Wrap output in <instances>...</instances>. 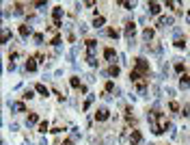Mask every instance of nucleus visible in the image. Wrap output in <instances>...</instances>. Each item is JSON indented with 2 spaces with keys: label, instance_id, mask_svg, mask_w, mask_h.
<instances>
[{
  "label": "nucleus",
  "instance_id": "nucleus-1",
  "mask_svg": "<svg viewBox=\"0 0 190 145\" xmlns=\"http://www.w3.org/2000/svg\"><path fill=\"white\" fill-rule=\"evenodd\" d=\"M134 65H136V72H138V74H149V63H147L142 56L134 61Z\"/></svg>",
  "mask_w": 190,
  "mask_h": 145
},
{
  "label": "nucleus",
  "instance_id": "nucleus-2",
  "mask_svg": "<svg viewBox=\"0 0 190 145\" xmlns=\"http://www.w3.org/2000/svg\"><path fill=\"white\" fill-rule=\"evenodd\" d=\"M52 15H54V28H63V22H61V17H63V9H61V7H54Z\"/></svg>",
  "mask_w": 190,
  "mask_h": 145
},
{
  "label": "nucleus",
  "instance_id": "nucleus-3",
  "mask_svg": "<svg viewBox=\"0 0 190 145\" xmlns=\"http://www.w3.org/2000/svg\"><path fill=\"white\" fill-rule=\"evenodd\" d=\"M108 117H110V110H108L106 106H102V108L95 110V119H97V121H106Z\"/></svg>",
  "mask_w": 190,
  "mask_h": 145
},
{
  "label": "nucleus",
  "instance_id": "nucleus-4",
  "mask_svg": "<svg viewBox=\"0 0 190 145\" xmlns=\"http://www.w3.org/2000/svg\"><path fill=\"white\" fill-rule=\"evenodd\" d=\"M134 33H136V24H134V22L125 24V30H123V35L128 37V41H132V39H134Z\"/></svg>",
  "mask_w": 190,
  "mask_h": 145
},
{
  "label": "nucleus",
  "instance_id": "nucleus-5",
  "mask_svg": "<svg viewBox=\"0 0 190 145\" xmlns=\"http://www.w3.org/2000/svg\"><path fill=\"white\" fill-rule=\"evenodd\" d=\"M141 143H142L141 130H132V134H130V145H141Z\"/></svg>",
  "mask_w": 190,
  "mask_h": 145
},
{
  "label": "nucleus",
  "instance_id": "nucleus-6",
  "mask_svg": "<svg viewBox=\"0 0 190 145\" xmlns=\"http://www.w3.org/2000/svg\"><path fill=\"white\" fill-rule=\"evenodd\" d=\"M104 58H106L108 63H112V65H115V58H117V52H115V48H106V50H104Z\"/></svg>",
  "mask_w": 190,
  "mask_h": 145
},
{
  "label": "nucleus",
  "instance_id": "nucleus-7",
  "mask_svg": "<svg viewBox=\"0 0 190 145\" xmlns=\"http://www.w3.org/2000/svg\"><path fill=\"white\" fill-rule=\"evenodd\" d=\"M179 87L182 89H190V74H182L179 76Z\"/></svg>",
  "mask_w": 190,
  "mask_h": 145
},
{
  "label": "nucleus",
  "instance_id": "nucleus-8",
  "mask_svg": "<svg viewBox=\"0 0 190 145\" xmlns=\"http://www.w3.org/2000/svg\"><path fill=\"white\" fill-rule=\"evenodd\" d=\"M166 26H173V17H160L158 20V28H166Z\"/></svg>",
  "mask_w": 190,
  "mask_h": 145
},
{
  "label": "nucleus",
  "instance_id": "nucleus-9",
  "mask_svg": "<svg viewBox=\"0 0 190 145\" xmlns=\"http://www.w3.org/2000/svg\"><path fill=\"white\" fill-rule=\"evenodd\" d=\"M147 7H149V13H151V15H158V13L162 11V7H160L158 2H149Z\"/></svg>",
  "mask_w": 190,
  "mask_h": 145
},
{
  "label": "nucleus",
  "instance_id": "nucleus-10",
  "mask_svg": "<svg viewBox=\"0 0 190 145\" xmlns=\"http://www.w3.org/2000/svg\"><path fill=\"white\" fill-rule=\"evenodd\" d=\"M20 35H22V39H28V35H33V28L26 24V26H20Z\"/></svg>",
  "mask_w": 190,
  "mask_h": 145
},
{
  "label": "nucleus",
  "instance_id": "nucleus-11",
  "mask_svg": "<svg viewBox=\"0 0 190 145\" xmlns=\"http://www.w3.org/2000/svg\"><path fill=\"white\" fill-rule=\"evenodd\" d=\"M24 69H26V72H35V69H37V58H28L26 65H24Z\"/></svg>",
  "mask_w": 190,
  "mask_h": 145
},
{
  "label": "nucleus",
  "instance_id": "nucleus-12",
  "mask_svg": "<svg viewBox=\"0 0 190 145\" xmlns=\"http://www.w3.org/2000/svg\"><path fill=\"white\" fill-rule=\"evenodd\" d=\"M153 35H156V33H153V28H145V30H142V39H145V41H151V39H153Z\"/></svg>",
  "mask_w": 190,
  "mask_h": 145
},
{
  "label": "nucleus",
  "instance_id": "nucleus-13",
  "mask_svg": "<svg viewBox=\"0 0 190 145\" xmlns=\"http://www.w3.org/2000/svg\"><path fill=\"white\" fill-rule=\"evenodd\" d=\"M11 108H13L15 113H24V110H26V106H24L22 102H11Z\"/></svg>",
  "mask_w": 190,
  "mask_h": 145
},
{
  "label": "nucleus",
  "instance_id": "nucleus-14",
  "mask_svg": "<svg viewBox=\"0 0 190 145\" xmlns=\"http://www.w3.org/2000/svg\"><path fill=\"white\" fill-rule=\"evenodd\" d=\"M87 50H89V54H95V50H97V41H95V39H89V41H87Z\"/></svg>",
  "mask_w": 190,
  "mask_h": 145
},
{
  "label": "nucleus",
  "instance_id": "nucleus-15",
  "mask_svg": "<svg viewBox=\"0 0 190 145\" xmlns=\"http://www.w3.org/2000/svg\"><path fill=\"white\" fill-rule=\"evenodd\" d=\"M13 15H17V17H20V15H24V4H20V2H17V4H13Z\"/></svg>",
  "mask_w": 190,
  "mask_h": 145
},
{
  "label": "nucleus",
  "instance_id": "nucleus-16",
  "mask_svg": "<svg viewBox=\"0 0 190 145\" xmlns=\"http://www.w3.org/2000/svg\"><path fill=\"white\" fill-rule=\"evenodd\" d=\"M37 121H39V117H37V113H30V115H28V119H26V126H35Z\"/></svg>",
  "mask_w": 190,
  "mask_h": 145
},
{
  "label": "nucleus",
  "instance_id": "nucleus-17",
  "mask_svg": "<svg viewBox=\"0 0 190 145\" xmlns=\"http://www.w3.org/2000/svg\"><path fill=\"white\" fill-rule=\"evenodd\" d=\"M93 100H95L93 93H87V102H84V106H82V108H84V110H89V108H91V104H93Z\"/></svg>",
  "mask_w": 190,
  "mask_h": 145
},
{
  "label": "nucleus",
  "instance_id": "nucleus-18",
  "mask_svg": "<svg viewBox=\"0 0 190 145\" xmlns=\"http://www.w3.org/2000/svg\"><path fill=\"white\" fill-rule=\"evenodd\" d=\"M87 63H89L91 67H97V63H99V61H97V56H95V54H87Z\"/></svg>",
  "mask_w": 190,
  "mask_h": 145
},
{
  "label": "nucleus",
  "instance_id": "nucleus-19",
  "mask_svg": "<svg viewBox=\"0 0 190 145\" xmlns=\"http://www.w3.org/2000/svg\"><path fill=\"white\" fill-rule=\"evenodd\" d=\"M136 91L145 96V91H147V82H145V80H138V82H136Z\"/></svg>",
  "mask_w": 190,
  "mask_h": 145
},
{
  "label": "nucleus",
  "instance_id": "nucleus-20",
  "mask_svg": "<svg viewBox=\"0 0 190 145\" xmlns=\"http://www.w3.org/2000/svg\"><path fill=\"white\" fill-rule=\"evenodd\" d=\"M130 80H132V82H138V80H142V76L136 69H132V72H130Z\"/></svg>",
  "mask_w": 190,
  "mask_h": 145
},
{
  "label": "nucleus",
  "instance_id": "nucleus-21",
  "mask_svg": "<svg viewBox=\"0 0 190 145\" xmlns=\"http://www.w3.org/2000/svg\"><path fill=\"white\" fill-rule=\"evenodd\" d=\"M93 26L95 28H102V26H104V17H102V15H97V17L93 20Z\"/></svg>",
  "mask_w": 190,
  "mask_h": 145
},
{
  "label": "nucleus",
  "instance_id": "nucleus-22",
  "mask_svg": "<svg viewBox=\"0 0 190 145\" xmlns=\"http://www.w3.org/2000/svg\"><path fill=\"white\" fill-rule=\"evenodd\" d=\"M48 130H50V124H48V121H41V124H39V132H41V134H46Z\"/></svg>",
  "mask_w": 190,
  "mask_h": 145
},
{
  "label": "nucleus",
  "instance_id": "nucleus-23",
  "mask_svg": "<svg viewBox=\"0 0 190 145\" xmlns=\"http://www.w3.org/2000/svg\"><path fill=\"white\" fill-rule=\"evenodd\" d=\"M9 37H11L9 28H2V44H9Z\"/></svg>",
  "mask_w": 190,
  "mask_h": 145
},
{
  "label": "nucleus",
  "instance_id": "nucleus-24",
  "mask_svg": "<svg viewBox=\"0 0 190 145\" xmlns=\"http://www.w3.org/2000/svg\"><path fill=\"white\" fill-rule=\"evenodd\" d=\"M184 69H186V67H184V63H182V61H177V63H175V72H177V74H186Z\"/></svg>",
  "mask_w": 190,
  "mask_h": 145
},
{
  "label": "nucleus",
  "instance_id": "nucleus-25",
  "mask_svg": "<svg viewBox=\"0 0 190 145\" xmlns=\"http://www.w3.org/2000/svg\"><path fill=\"white\" fill-rule=\"evenodd\" d=\"M115 89H117V87H115V82H112V80H108V82H106V93H115Z\"/></svg>",
  "mask_w": 190,
  "mask_h": 145
},
{
  "label": "nucleus",
  "instance_id": "nucleus-26",
  "mask_svg": "<svg viewBox=\"0 0 190 145\" xmlns=\"http://www.w3.org/2000/svg\"><path fill=\"white\" fill-rule=\"evenodd\" d=\"M35 89H37V93H41V96H46V97H48V89H46V85H37Z\"/></svg>",
  "mask_w": 190,
  "mask_h": 145
},
{
  "label": "nucleus",
  "instance_id": "nucleus-27",
  "mask_svg": "<svg viewBox=\"0 0 190 145\" xmlns=\"http://www.w3.org/2000/svg\"><path fill=\"white\" fill-rule=\"evenodd\" d=\"M108 76H115V78H117V76H119V67H117V65H112V67L108 69Z\"/></svg>",
  "mask_w": 190,
  "mask_h": 145
},
{
  "label": "nucleus",
  "instance_id": "nucleus-28",
  "mask_svg": "<svg viewBox=\"0 0 190 145\" xmlns=\"http://www.w3.org/2000/svg\"><path fill=\"white\" fill-rule=\"evenodd\" d=\"M80 139V130L78 128H71V141H78Z\"/></svg>",
  "mask_w": 190,
  "mask_h": 145
},
{
  "label": "nucleus",
  "instance_id": "nucleus-29",
  "mask_svg": "<svg viewBox=\"0 0 190 145\" xmlns=\"http://www.w3.org/2000/svg\"><path fill=\"white\" fill-rule=\"evenodd\" d=\"M173 46H175V48H186V41H184V39H175V41H173Z\"/></svg>",
  "mask_w": 190,
  "mask_h": 145
},
{
  "label": "nucleus",
  "instance_id": "nucleus-30",
  "mask_svg": "<svg viewBox=\"0 0 190 145\" xmlns=\"http://www.w3.org/2000/svg\"><path fill=\"white\" fill-rule=\"evenodd\" d=\"M33 39H35V44H37V46H41V44H43V35H41V33H37Z\"/></svg>",
  "mask_w": 190,
  "mask_h": 145
},
{
  "label": "nucleus",
  "instance_id": "nucleus-31",
  "mask_svg": "<svg viewBox=\"0 0 190 145\" xmlns=\"http://www.w3.org/2000/svg\"><path fill=\"white\" fill-rule=\"evenodd\" d=\"M71 87H74V89H78V91H80V87H82V85H80V80H78L76 76L71 78Z\"/></svg>",
  "mask_w": 190,
  "mask_h": 145
},
{
  "label": "nucleus",
  "instance_id": "nucleus-32",
  "mask_svg": "<svg viewBox=\"0 0 190 145\" xmlns=\"http://www.w3.org/2000/svg\"><path fill=\"white\" fill-rule=\"evenodd\" d=\"M24 100H33V97H35V93H33V91H30V89H26V91H24Z\"/></svg>",
  "mask_w": 190,
  "mask_h": 145
},
{
  "label": "nucleus",
  "instance_id": "nucleus-33",
  "mask_svg": "<svg viewBox=\"0 0 190 145\" xmlns=\"http://www.w3.org/2000/svg\"><path fill=\"white\" fill-rule=\"evenodd\" d=\"M119 4H121L123 9H134V7H136V2H119Z\"/></svg>",
  "mask_w": 190,
  "mask_h": 145
},
{
  "label": "nucleus",
  "instance_id": "nucleus-34",
  "mask_svg": "<svg viewBox=\"0 0 190 145\" xmlns=\"http://www.w3.org/2000/svg\"><path fill=\"white\" fill-rule=\"evenodd\" d=\"M173 37H175V39H182V28L175 26V28H173Z\"/></svg>",
  "mask_w": 190,
  "mask_h": 145
},
{
  "label": "nucleus",
  "instance_id": "nucleus-35",
  "mask_svg": "<svg viewBox=\"0 0 190 145\" xmlns=\"http://www.w3.org/2000/svg\"><path fill=\"white\" fill-rule=\"evenodd\" d=\"M182 113H184V117H190V104H184Z\"/></svg>",
  "mask_w": 190,
  "mask_h": 145
},
{
  "label": "nucleus",
  "instance_id": "nucleus-36",
  "mask_svg": "<svg viewBox=\"0 0 190 145\" xmlns=\"http://www.w3.org/2000/svg\"><path fill=\"white\" fill-rule=\"evenodd\" d=\"M108 35H110L112 39H117V37H119V30H115V28H110V30H108Z\"/></svg>",
  "mask_w": 190,
  "mask_h": 145
},
{
  "label": "nucleus",
  "instance_id": "nucleus-37",
  "mask_svg": "<svg viewBox=\"0 0 190 145\" xmlns=\"http://www.w3.org/2000/svg\"><path fill=\"white\" fill-rule=\"evenodd\" d=\"M169 108H171L173 113H177V110H179V106H177V102H171V104H169Z\"/></svg>",
  "mask_w": 190,
  "mask_h": 145
},
{
  "label": "nucleus",
  "instance_id": "nucleus-38",
  "mask_svg": "<svg viewBox=\"0 0 190 145\" xmlns=\"http://www.w3.org/2000/svg\"><path fill=\"white\" fill-rule=\"evenodd\" d=\"M35 7H37V9H39V11H46V9H48V4H46V2H37V4H35Z\"/></svg>",
  "mask_w": 190,
  "mask_h": 145
},
{
  "label": "nucleus",
  "instance_id": "nucleus-39",
  "mask_svg": "<svg viewBox=\"0 0 190 145\" xmlns=\"http://www.w3.org/2000/svg\"><path fill=\"white\" fill-rule=\"evenodd\" d=\"M110 97H112V96H110V93H106V91L102 93V100H106V102H110Z\"/></svg>",
  "mask_w": 190,
  "mask_h": 145
},
{
  "label": "nucleus",
  "instance_id": "nucleus-40",
  "mask_svg": "<svg viewBox=\"0 0 190 145\" xmlns=\"http://www.w3.org/2000/svg\"><path fill=\"white\" fill-rule=\"evenodd\" d=\"M166 7H169V9H177V2H166ZM177 11H179V9H177Z\"/></svg>",
  "mask_w": 190,
  "mask_h": 145
},
{
  "label": "nucleus",
  "instance_id": "nucleus-41",
  "mask_svg": "<svg viewBox=\"0 0 190 145\" xmlns=\"http://www.w3.org/2000/svg\"><path fill=\"white\" fill-rule=\"evenodd\" d=\"M166 96H169V97H173V96H175V91H173L171 87H166Z\"/></svg>",
  "mask_w": 190,
  "mask_h": 145
},
{
  "label": "nucleus",
  "instance_id": "nucleus-42",
  "mask_svg": "<svg viewBox=\"0 0 190 145\" xmlns=\"http://www.w3.org/2000/svg\"><path fill=\"white\" fill-rule=\"evenodd\" d=\"M153 52H156V54L160 56V54H162V46H156V48H153Z\"/></svg>",
  "mask_w": 190,
  "mask_h": 145
},
{
  "label": "nucleus",
  "instance_id": "nucleus-43",
  "mask_svg": "<svg viewBox=\"0 0 190 145\" xmlns=\"http://www.w3.org/2000/svg\"><path fill=\"white\" fill-rule=\"evenodd\" d=\"M61 145H74V141H71V139H67V141H63Z\"/></svg>",
  "mask_w": 190,
  "mask_h": 145
},
{
  "label": "nucleus",
  "instance_id": "nucleus-44",
  "mask_svg": "<svg viewBox=\"0 0 190 145\" xmlns=\"http://www.w3.org/2000/svg\"><path fill=\"white\" fill-rule=\"evenodd\" d=\"M186 20H188V22H190V11H188V13H186Z\"/></svg>",
  "mask_w": 190,
  "mask_h": 145
}]
</instances>
